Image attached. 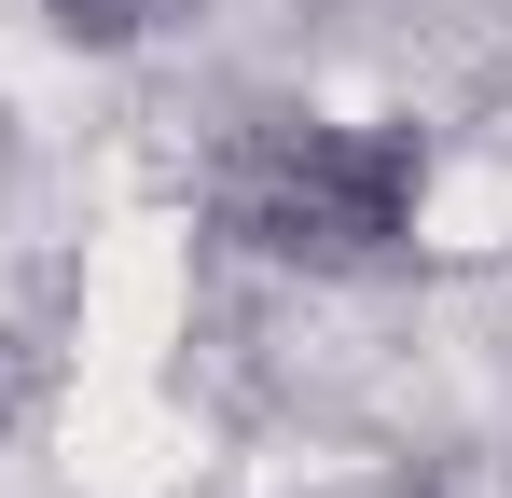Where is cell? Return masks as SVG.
Segmentation results:
<instances>
[{
    "label": "cell",
    "instance_id": "obj_1",
    "mask_svg": "<svg viewBox=\"0 0 512 498\" xmlns=\"http://www.w3.org/2000/svg\"><path fill=\"white\" fill-rule=\"evenodd\" d=\"M277 222H291V249H305V236H319V249H374L388 222H402V153H388V139H305Z\"/></svg>",
    "mask_w": 512,
    "mask_h": 498
}]
</instances>
